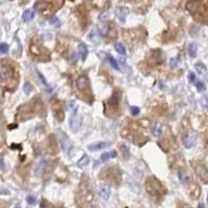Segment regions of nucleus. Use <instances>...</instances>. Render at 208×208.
<instances>
[{
  "label": "nucleus",
  "instance_id": "nucleus-32",
  "mask_svg": "<svg viewBox=\"0 0 208 208\" xmlns=\"http://www.w3.org/2000/svg\"><path fill=\"white\" fill-rule=\"evenodd\" d=\"M190 82L196 81V76H195L194 73H190Z\"/></svg>",
  "mask_w": 208,
  "mask_h": 208
},
{
  "label": "nucleus",
  "instance_id": "nucleus-7",
  "mask_svg": "<svg viewBox=\"0 0 208 208\" xmlns=\"http://www.w3.org/2000/svg\"><path fill=\"white\" fill-rule=\"evenodd\" d=\"M196 173H197V175L199 176V178L202 181L208 183V170L205 168V166H197Z\"/></svg>",
  "mask_w": 208,
  "mask_h": 208
},
{
  "label": "nucleus",
  "instance_id": "nucleus-25",
  "mask_svg": "<svg viewBox=\"0 0 208 208\" xmlns=\"http://www.w3.org/2000/svg\"><path fill=\"white\" fill-rule=\"evenodd\" d=\"M31 91H32L31 84L29 83V82H25V84H24V93H25L26 95H29Z\"/></svg>",
  "mask_w": 208,
  "mask_h": 208
},
{
  "label": "nucleus",
  "instance_id": "nucleus-15",
  "mask_svg": "<svg viewBox=\"0 0 208 208\" xmlns=\"http://www.w3.org/2000/svg\"><path fill=\"white\" fill-rule=\"evenodd\" d=\"M32 18H33V12L30 11V9H26L25 12L23 13V15H22V19H23V21L25 22L30 21Z\"/></svg>",
  "mask_w": 208,
  "mask_h": 208
},
{
  "label": "nucleus",
  "instance_id": "nucleus-36",
  "mask_svg": "<svg viewBox=\"0 0 208 208\" xmlns=\"http://www.w3.org/2000/svg\"><path fill=\"white\" fill-rule=\"evenodd\" d=\"M15 208H21V207H20V206H19V205H17V206H16V207H15Z\"/></svg>",
  "mask_w": 208,
  "mask_h": 208
},
{
  "label": "nucleus",
  "instance_id": "nucleus-29",
  "mask_svg": "<svg viewBox=\"0 0 208 208\" xmlns=\"http://www.w3.org/2000/svg\"><path fill=\"white\" fill-rule=\"evenodd\" d=\"M37 76H39V78H40V80H41V82H42L43 84H44L45 87H47L48 84H47V81H46V78L44 77V75L42 74V73L40 72L39 70H37Z\"/></svg>",
  "mask_w": 208,
  "mask_h": 208
},
{
  "label": "nucleus",
  "instance_id": "nucleus-11",
  "mask_svg": "<svg viewBox=\"0 0 208 208\" xmlns=\"http://www.w3.org/2000/svg\"><path fill=\"white\" fill-rule=\"evenodd\" d=\"M116 14H117V17L119 18L120 21L125 22L126 20V17L128 16V9L125 8V7H119L116 11Z\"/></svg>",
  "mask_w": 208,
  "mask_h": 208
},
{
  "label": "nucleus",
  "instance_id": "nucleus-3",
  "mask_svg": "<svg viewBox=\"0 0 208 208\" xmlns=\"http://www.w3.org/2000/svg\"><path fill=\"white\" fill-rule=\"evenodd\" d=\"M186 8L190 14L195 15L197 13H200L203 9V4L200 0H190L186 3Z\"/></svg>",
  "mask_w": 208,
  "mask_h": 208
},
{
  "label": "nucleus",
  "instance_id": "nucleus-9",
  "mask_svg": "<svg viewBox=\"0 0 208 208\" xmlns=\"http://www.w3.org/2000/svg\"><path fill=\"white\" fill-rule=\"evenodd\" d=\"M107 146H109V143H106V142H100V143H96V144H92V145L87 146L90 151H99L101 149H104Z\"/></svg>",
  "mask_w": 208,
  "mask_h": 208
},
{
  "label": "nucleus",
  "instance_id": "nucleus-16",
  "mask_svg": "<svg viewBox=\"0 0 208 208\" xmlns=\"http://www.w3.org/2000/svg\"><path fill=\"white\" fill-rule=\"evenodd\" d=\"M106 59H107V61L110 63V66H111L112 68L115 69V70H117V71H119L120 70V68H119V65H118V63H117V61H116L112 56H110L109 54H107V56H106Z\"/></svg>",
  "mask_w": 208,
  "mask_h": 208
},
{
  "label": "nucleus",
  "instance_id": "nucleus-34",
  "mask_svg": "<svg viewBox=\"0 0 208 208\" xmlns=\"http://www.w3.org/2000/svg\"><path fill=\"white\" fill-rule=\"evenodd\" d=\"M198 208H205V205H204L203 203H200L199 205H198Z\"/></svg>",
  "mask_w": 208,
  "mask_h": 208
},
{
  "label": "nucleus",
  "instance_id": "nucleus-19",
  "mask_svg": "<svg viewBox=\"0 0 208 208\" xmlns=\"http://www.w3.org/2000/svg\"><path fill=\"white\" fill-rule=\"evenodd\" d=\"M89 162H90L89 156H87V155H83V156L79 159V161H78V166H79L80 168H84V166H87V164H89Z\"/></svg>",
  "mask_w": 208,
  "mask_h": 208
},
{
  "label": "nucleus",
  "instance_id": "nucleus-28",
  "mask_svg": "<svg viewBox=\"0 0 208 208\" xmlns=\"http://www.w3.org/2000/svg\"><path fill=\"white\" fill-rule=\"evenodd\" d=\"M49 23L51 24V25H53V26H56V27H59V24H61V23H59V18H57V17H53V18L50 19Z\"/></svg>",
  "mask_w": 208,
  "mask_h": 208
},
{
  "label": "nucleus",
  "instance_id": "nucleus-24",
  "mask_svg": "<svg viewBox=\"0 0 208 208\" xmlns=\"http://www.w3.org/2000/svg\"><path fill=\"white\" fill-rule=\"evenodd\" d=\"M26 202H27V204H29V205H35V202H37V199H35V196L29 195V196L26 197Z\"/></svg>",
  "mask_w": 208,
  "mask_h": 208
},
{
  "label": "nucleus",
  "instance_id": "nucleus-12",
  "mask_svg": "<svg viewBox=\"0 0 208 208\" xmlns=\"http://www.w3.org/2000/svg\"><path fill=\"white\" fill-rule=\"evenodd\" d=\"M178 176H179V179H180V181L182 183H186L190 181V176L186 170H180L179 173H178Z\"/></svg>",
  "mask_w": 208,
  "mask_h": 208
},
{
  "label": "nucleus",
  "instance_id": "nucleus-22",
  "mask_svg": "<svg viewBox=\"0 0 208 208\" xmlns=\"http://www.w3.org/2000/svg\"><path fill=\"white\" fill-rule=\"evenodd\" d=\"M44 166H45V160L43 159V160H41V161L39 162V164H37V168H35V174H37V175H40L43 172Z\"/></svg>",
  "mask_w": 208,
  "mask_h": 208
},
{
  "label": "nucleus",
  "instance_id": "nucleus-14",
  "mask_svg": "<svg viewBox=\"0 0 208 208\" xmlns=\"http://www.w3.org/2000/svg\"><path fill=\"white\" fill-rule=\"evenodd\" d=\"M115 157H117V151H110V152L107 153H103L101 155V160L102 161H107L108 159L115 158Z\"/></svg>",
  "mask_w": 208,
  "mask_h": 208
},
{
  "label": "nucleus",
  "instance_id": "nucleus-30",
  "mask_svg": "<svg viewBox=\"0 0 208 208\" xmlns=\"http://www.w3.org/2000/svg\"><path fill=\"white\" fill-rule=\"evenodd\" d=\"M130 111L133 116H136L140 114V108L136 107V106H130Z\"/></svg>",
  "mask_w": 208,
  "mask_h": 208
},
{
  "label": "nucleus",
  "instance_id": "nucleus-37",
  "mask_svg": "<svg viewBox=\"0 0 208 208\" xmlns=\"http://www.w3.org/2000/svg\"><path fill=\"white\" fill-rule=\"evenodd\" d=\"M92 208H96V207H92Z\"/></svg>",
  "mask_w": 208,
  "mask_h": 208
},
{
  "label": "nucleus",
  "instance_id": "nucleus-17",
  "mask_svg": "<svg viewBox=\"0 0 208 208\" xmlns=\"http://www.w3.org/2000/svg\"><path fill=\"white\" fill-rule=\"evenodd\" d=\"M115 49L119 54H122V55H125V54H126V49H125L124 45L122 44V43H116Z\"/></svg>",
  "mask_w": 208,
  "mask_h": 208
},
{
  "label": "nucleus",
  "instance_id": "nucleus-23",
  "mask_svg": "<svg viewBox=\"0 0 208 208\" xmlns=\"http://www.w3.org/2000/svg\"><path fill=\"white\" fill-rule=\"evenodd\" d=\"M179 63H180V59H179V57H173V59H171V61H170V66H171L172 69L176 68Z\"/></svg>",
  "mask_w": 208,
  "mask_h": 208
},
{
  "label": "nucleus",
  "instance_id": "nucleus-2",
  "mask_svg": "<svg viewBox=\"0 0 208 208\" xmlns=\"http://www.w3.org/2000/svg\"><path fill=\"white\" fill-rule=\"evenodd\" d=\"M35 7L37 11H40L43 15H45V16L50 15L53 12V6L49 2V0H40V1H37L35 3Z\"/></svg>",
  "mask_w": 208,
  "mask_h": 208
},
{
  "label": "nucleus",
  "instance_id": "nucleus-1",
  "mask_svg": "<svg viewBox=\"0 0 208 208\" xmlns=\"http://www.w3.org/2000/svg\"><path fill=\"white\" fill-rule=\"evenodd\" d=\"M15 81V68L7 61H0V85L11 87Z\"/></svg>",
  "mask_w": 208,
  "mask_h": 208
},
{
  "label": "nucleus",
  "instance_id": "nucleus-18",
  "mask_svg": "<svg viewBox=\"0 0 208 208\" xmlns=\"http://www.w3.org/2000/svg\"><path fill=\"white\" fill-rule=\"evenodd\" d=\"M197 51H198V47H197V44L195 43H192V44L188 46V54L190 55V57H195L197 55Z\"/></svg>",
  "mask_w": 208,
  "mask_h": 208
},
{
  "label": "nucleus",
  "instance_id": "nucleus-4",
  "mask_svg": "<svg viewBox=\"0 0 208 208\" xmlns=\"http://www.w3.org/2000/svg\"><path fill=\"white\" fill-rule=\"evenodd\" d=\"M197 140V132L196 131H190L183 137V145L185 148H192L196 144Z\"/></svg>",
  "mask_w": 208,
  "mask_h": 208
},
{
  "label": "nucleus",
  "instance_id": "nucleus-8",
  "mask_svg": "<svg viewBox=\"0 0 208 208\" xmlns=\"http://www.w3.org/2000/svg\"><path fill=\"white\" fill-rule=\"evenodd\" d=\"M76 84H77V87L79 91H84V90L89 89V78L82 75L76 80Z\"/></svg>",
  "mask_w": 208,
  "mask_h": 208
},
{
  "label": "nucleus",
  "instance_id": "nucleus-33",
  "mask_svg": "<svg viewBox=\"0 0 208 208\" xmlns=\"http://www.w3.org/2000/svg\"><path fill=\"white\" fill-rule=\"evenodd\" d=\"M0 169H1V170H4V166H3L2 160H0Z\"/></svg>",
  "mask_w": 208,
  "mask_h": 208
},
{
  "label": "nucleus",
  "instance_id": "nucleus-31",
  "mask_svg": "<svg viewBox=\"0 0 208 208\" xmlns=\"http://www.w3.org/2000/svg\"><path fill=\"white\" fill-rule=\"evenodd\" d=\"M55 117H56V119L59 120V121H63V111H59L57 114L55 115Z\"/></svg>",
  "mask_w": 208,
  "mask_h": 208
},
{
  "label": "nucleus",
  "instance_id": "nucleus-21",
  "mask_svg": "<svg viewBox=\"0 0 208 208\" xmlns=\"http://www.w3.org/2000/svg\"><path fill=\"white\" fill-rule=\"evenodd\" d=\"M152 133L154 136H156V137H159L160 136V134H161V126H160V124H155V126L153 127V130H152Z\"/></svg>",
  "mask_w": 208,
  "mask_h": 208
},
{
  "label": "nucleus",
  "instance_id": "nucleus-10",
  "mask_svg": "<svg viewBox=\"0 0 208 208\" xmlns=\"http://www.w3.org/2000/svg\"><path fill=\"white\" fill-rule=\"evenodd\" d=\"M99 195L101 196V198L104 200H107L110 196V188L107 185H101L99 187Z\"/></svg>",
  "mask_w": 208,
  "mask_h": 208
},
{
  "label": "nucleus",
  "instance_id": "nucleus-5",
  "mask_svg": "<svg viewBox=\"0 0 208 208\" xmlns=\"http://www.w3.org/2000/svg\"><path fill=\"white\" fill-rule=\"evenodd\" d=\"M82 125V117L78 114H74L70 120V128L73 132H77Z\"/></svg>",
  "mask_w": 208,
  "mask_h": 208
},
{
  "label": "nucleus",
  "instance_id": "nucleus-6",
  "mask_svg": "<svg viewBox=\"0 0 208 208\" xmlns=\"http://www.w3.org/2000/svg\"><path fill=\"white\" fill-rule=\"evenodd\" d=\"M59 142H61V148H63V150L66 153H69L70 149L72 148V145H71V143H70V140H69V137L66 135V133H63V132H61V131H59Z\"/></svg>",
  "mask_w": 208,
  "mask_h": 208
},
{
  "label": "nucleus",
  "instance_id": "nucleus-27",
  "mask_svg": "<svg viewBox=\"0 0 208 208\" xmlns=\"http://www.w3.org/2000/svg\"><path fill=\"white\" fill-rule=\"evenodd\" d=\"M195 83H196V87H197V89L199 90V91H204V90L206 89V87H205V84L203 83L202 81H200V80H197V81H195Z\"/></svg>",
  "mask_w": 208,
  "mask_h": 208
},
{
  "label": "nucleus",
  "instance_id": "nucleus-20",
  "mask_svg": "<svg viewBox=\"0 0 208 208\" xmlns=\"http://www.w3.org/2000/svg\"><path fill=\"white\" fill-rule=\"evenodd\" d=\"M195 69L197 70V72L199 74H204L206 72V66L203 63H197L195 65Z\"/></svg>",
  "mask_w": 208,
  "mask_h": 208
},
{
  "label": "nucleus",
  "instance_id": "nucleus-35",
  "mask_svg": "<svg viewBox=\"0 0 208 208\" xmlns=\"http://www.w3.org/2000/svg\"><path fill=\"white\" fill-rule=\"evenodd\" d=\"M16 127H17V125H12V126H9L8 128L11 129V128H16Z\"/></svg>",
  "mask_w": 208,
  "mask_h": 208
},
{
  "label": "nucleus",
  "instance_id": "nucleus-13",
  "mask_svg": "<svg viewBox=\"0 0 208 208\" xmlns=\"http://www.w3.org/2000/svg\"><path fill=\"white\" fill-rule=\"evenodd\" d=\"M78 49H79L80 55H81V59L84 61L85 59H87V54H89V50H87V47L85 46L84 44H80L79 46H78Z\"/></svg>",
  "mask_w": 208,
  "mask_h": 208
},
{
  "label": "nucleus",
  "instance_id": "nucleus-26",
  "mask_svg": "<svg viewBox=\"0 0 208 208\" xmlns=\"http://www.w3.org/2000/svg\"><path fill=\"white\" fill-rule=\"evenodd\" d=\"M7 51H8V45L5 44V43H1L0 44V53L5 54Z\"/></svg>",
  "mask_w": 208,
  "mask_h": 208
}]
</instances>
